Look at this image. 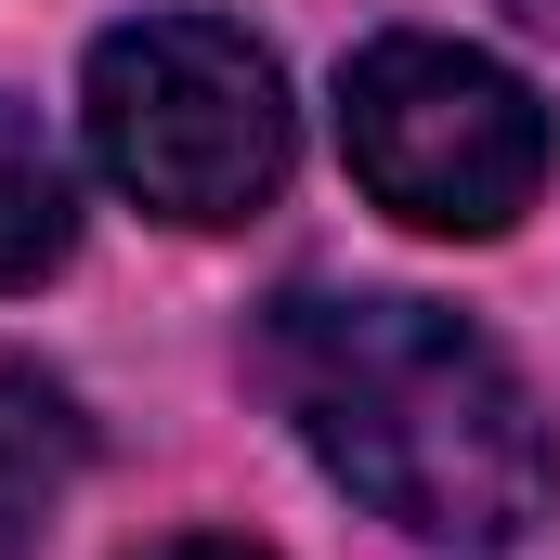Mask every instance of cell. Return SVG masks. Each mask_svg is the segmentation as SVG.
<instances>
[{
	"mask_svg": "<svg viewBox=\"0 0 560 560\" xmlns=\"http://www.w3.org/2000/svg\"><path fill=\"white\" fill-rule=\"evenodd\" d=\"M79 118L105 183L156 209V222H248L275 209L287 183V79L275 52L222 13H143L92 39V79H79Z\"/></svg>",
	"mask_w": 560,
	"mask_h": 560,
	"instance_id": "2",
	"label": "cell"
},
{
	"mask_svg": "<svg viewBox=\"0 0 560 560\" xmlns=\"http://www.w3.org/2000/svg\"><path fill=\"white\" fill-rule=\"evenodd\" d=\"M143 560H275V548H248V535H170V548H143Z\"/></svg>",
	"mask_w": 560,
	"mask_h": 560,
	"instance_id": "6",
	"label": "cell"
},
{
	"mask_svg": "<svg viewBox=\"0 0 560 560\" xmlns=\"http://www.w3.org/2000/svg\"><path fill=\"white\" fill-rule=\"evenodd\" d=\"M79 456H92V430L66 405V378H39L26 352H0V560L39 548V522L66 509Z\"/></svg>",
	"mask_w": 560,
	"mask_h": 560,
	"instance_id": "4",
	"label": "cell"
},
{
	"mask_svg": "<svg viewBox=\"0 0 560 560\" xmlns=\"http://www.w3.org/2000/svg\"><path fill=\"white\" fill-rule=\"evenodd\" d=\"M66 235H79V183H66V156H52V131H39L26 105H0V300L52 275Z\"/></svg>",
	"mask_w": 560,
	"mask_h": 560,
	"instance_id": "5",
	"label": "cell"
},
{
	"mask_svg": "<svg viewBox=\"0 0 560 560\" xmlns=\"http://www.w3.org/2000/svg\"><path fill=\"white\" fill-rule=\"evenodd\" d=\"M261 378L339 495H365L418 548H522L560 495V443L522 365L405 287H287L261 326Z\"/></svg>",
	"mask_w": 560,
	"mask_h": 560,
	"instance_id": "1",
	"label": "cell"
},
{
	"mask_svg": "<svg viewBox=\"0 0 560 560\" xmlns=\"http://www.w3.org/2000/svg\"><path fill=\"white\" fill-rule=\"evenodd\" d=\"M339 156L418 235H509L548 183V105L495 52L392 26L339 66Z\"/></svg>",
	"mask_w": 560,
	"mask_h": 560,
	"instance_id": "3",
	"label": "cell"
}]
</instances>
